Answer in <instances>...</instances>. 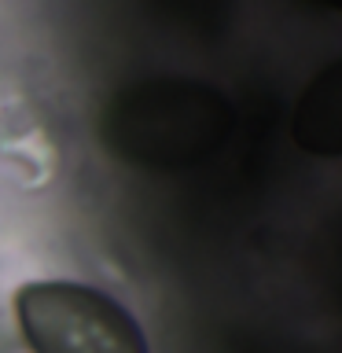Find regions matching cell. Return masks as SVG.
Here are the masks:
<instances>
[{
	"instance_id": "6da1fadb",
	"label": "cell",
	"mask_w": 342,
	"mask_h": 353,
	"mask_svg": "<svg viewBox=\"0 0 342 353\" xmlns=\"http://www.w3.org/2000/svg\"><path fill=\"white\" fill-rule=\"evenodd\" d=\"M30 353H151L140 320L118 298L77 280H30L15 291Z\"/></svg>"
},
{
	"instance_id": "7a4b0ae2",
	"label": "cell",
	"mask_w": 342,
	"mask_h": 353,
	"mask_svg": "<svg viewBox=\"0 0 342 353\" xmlns=\"http://www.w3.org/2000/svg\"><path fill=\"white\" fill-rule=\"evenodd\" d=\"M291 137L305 154L342 159V59L328 63L302 88L291 114Z\"/></svg>"
}]
</instances>
